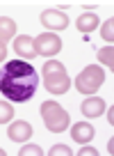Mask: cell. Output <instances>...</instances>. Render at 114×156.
Listing matches in <instances>:
<instances>
[{"label": "cell", "instance_id": "6da1fadb", "mask_svg": "<svg viewBox=\"0 0 114 156\" xmlns=\"http://www.w3.org/2000/svg\"><path fill=\"white\" fill-rule=\"evenodd\" d=\"M39 73L28 60H9L0 67V94L12 103H25L37 94Z\"/></svg>", "mask_w": 114, "mask_h": 156}, {"label": "cell", "instance_id": "7a4b0ae2", "mask_svg": "<svg viewBox=\"0 0 114 156\" xmlns=\"http://www.w3.org/2000/svg\"><path fill=\"white\" fill-rule=\"evenodd\" d=\"M41 78H43V85L50 94L59 97V94H66L71 90V78L66 76V69H64L62 62L57 60H46L41 69Z\"/></svg>", "mask_w": 114, "mask_h": 156}, {"label": "cell", "instance_id": "3957f363", "mask_svg": "<svg viewBox=\"0 0 114 156\" xmlns=\"http://www.w3.org/2000/svg\"><path fill=\"white\" fill-rule=\"evenodd\" d=\"M39 112H41V119H43V124H46V129L50 133H62V131H66L69 124H71L69 112L57 101H43L41 108H39Z\"/></svg>", "mask_w": 114, "mask_h": 156}, {"label": "cell", "instance_id": "277c9868", "mask_svg": "<svg viewBox=\"0 0 114 156\" xmlns=\"http://www.w3.org/2000/svg\"><path fill=\"white\" fill-rule=\"evenodd\" d=\"M105 80V71L98 67V64H89L87 69H82L80 76L75 78V90L85 97H91V94L98 92V87Z\"/></svg>", "mask_w": 114, "mask_h": 156}, {"label": "cell", "instance_id": "5b68a950", "mask_svg": "<svg viewBox=\"0 0 114 156\" xmlns=\"http://www.w3.org/2000/svg\"><path fill=\"white\" fill-rule=\"evenodd\" d=\"M34 48H37V55H43V58H52L62 51V39L57 37L55 32H43L34 39Z\"/></svg>", "mask_w": 114, "mask_h": 156}, {"label": "cell", "instance_id": "8992f818", "mask_svg": "<svg viewBox=\"0 0 114 156\" xmlns=\"http://www.w3.org/2000/svg\"><path fill=\"white\" fill-rule=\"evenodd\" d=\"M39 21H41V25H46L48 30H64L69 25V16L64 14V12H59V9H46V12H41Z\"/></svg>", "mask_w": 114, "mask_h": 156}, {"label": "cell", "instance_id": "52a82bcc", "mask_svg": "<svg viewBox=\"0 0 114 156\" xmlns=\"http://www.w3.org/2000/svg\"><path fill=\"white\" fill-rule=\"evenodd\" d=\"M14 53L23 60H34L37 58V48H34V39L28 34H18L14 39Z\"/></svg>", "mask_w": 114, "mask_h": 156}, {"label": "cell", "instance_id": "ba28073f", "mask_svg": "<svg viewBox=\"0 0 114 156\" xmlns=\"http://www.w3.org/2000/svg\"><path fill=\"white\" fill-rule=\"evenodd\" d=\"M7 136H9L12 142H28L30 136H32V126H30L25 119H18V122H14V124L9 126Z\"/></svg>", "mask_w": 114, "mask_h": 156}, {"label": "cell", "instance_id": "9c48e42d", "mask_svg": "<svg viewBox=\"0 0 114 156\" xmlns=\"http://www.w3.org/2000/svg\"><path fill=\"white\" fill-rule=\"evenodd\" d=\"M96 136L94 126H91L89 122H75L71 126V138L75 142H80V145H87V142H91V138Z\"/></svg>", "mask_w": 114, "mask_h": 156}, {"label": "cell", "instance_id": "30bf717a", "mask_svg": "<svg viewBox=\"0 0 114 156\" xmlns=\"http://www.w3.org/2000/svg\"><path fill=\"white\" fill-rule=\"evenodd\" d=\"M82 115L85 117H91V119H94V117H98V115H103L105 112V101L100 97H94V94H91V97H87L85 101H82Z\"/></svg>", "mask_w": 114, "mask_h": 156}, {"label": "cell", "instance_id": "8fae6325", "mask_svg": "<svg viewBox=\"0 0 114 156\" xmlns=\"http://www.w3.org/2000/svg\"><path fill=\"white\" fill-rule=\"evenodd\" d=\"M98 16L94 14V12H85V14H80L78 16V21H75V28L80 30L82 34H89V32H94L96 28H98Z\"/></svg>", "mask_w": 114, "mask_h": 156}, {"label": "cell", "instance_id": "7c38bea8", "mask_svg": "<svg viewBox=\"0 0 114 156\" xmlns=\"http://www.w3.org/2000/svg\"><path fill=\"white\" fill-rule=\"evenodd\" d=\"M14 34H16V23L9 16H0V44L9 41Z\"/></svg>", "mask_w": 114, "mask_h": 156}, {"label": "cell", "instance_id": "4fadbf2b", "mask_svg": "<svg viewBox=\"0 0 114 156\" xmlns=\"http://www.w3.org/2000/svg\"><path fill=\"white\" fill-rule=\"evenodd\" d=\"M98 60H100V64L109 67V71H112V69H114V48H112V46L100 48V51H98Z\"/></svg>", "mask_w": 114, "mask_h": 156}, {"label": "cell", "instance_id": "5bb4252c", "mask_svg": "<svg viewBox=\"0 0 114 156\" xmlns=\"http://www.w3.org/2000/svg\"><path fill=\"white\" fill-rule=\"evenodd\" d=\"M12 117H14V108H12V103L0 101V124L12 122Z\"/></svg>", "mask_w": 114, "mask_h": 156}, {"label": "cell", "instance_id": "9a60e30c", "mask_svg": "<svg viewBox=\"0 0 114 156\" xmlns=\"http://www.w3.org/2000/svg\"><path fill=\"white\" fill-rule=\"evenodd\" d=\"M100 32H103V39H105V41H109V46H112V39H114V21H112V19L105 21Z\"/></svg>", "mask_w": 114, "mask_h": 156}, {"label": "cell", "instance_id": "2e32d148", "mask_svg": "<svg viewBox=\"0 0 114 156\" xmlns=\"http://www.w3.org/2000/svg\"><path fill=\"white\" fill-rule=\"evenodd\" d=\"M39 154H43L39 145H23V149L18 151V156H39Z\"/></svg>", "mask_w": 114, "mask_h": 156}, {"label": "cell", "instance_id": "e0dca14e", "mask_svg": "<svg viewBox=\"0 0 114 156\" xmlns=\"http://www.w3.org/2000/svg\"><path fill=\"white\" fill-rule=\"evenodd\" d=\"M50 154L52 156H71L73 151H71V147H66V145H52Z\"/></svg>", "mask_w": 114, "mask_h": 156}, {"label": "cell", "instance_id": "ac0fdd59", "mask_svg": "<svg viewBox=\"0 0 114 156\" xmlns=\"http://www.w3.org/2000/svg\"><path fill=\"white\" fill-rule=\"evenodd\" d=\"M78 154H80V156H89V154H91V156H96V154H98V151H96L94 147H82V149L78 151Z\"/></svg>", "mask_w": 114, "mask_h": 156}, {"label": "cell", "instance_id": "d6986e66", "mask_svg": "<svg viewBox=\"0 0 114 156\" xmlns=\"http://www.w3.org/2000/svg\"><path fill=\"white\" fill-rule=\"evenodd\" d=\"M2 60H7V46L5 44H0V62Z\"/></svg>", "mask_w": 114, "mask_h": 156}, {"label": "cell", "instance_id": "ffe728a7", "mask_svg": "<svg viewBox=\"0 0 114 156\" xmlns=\"http://www.w3.org/2000/svg\"><path fill=\"white\" fill-rule=\"evenodd\" d=\"M0 156H5V149H2V147H0Z\"/></svg>", "mask_w": 114, "mask_h": 156}]
</instances>
